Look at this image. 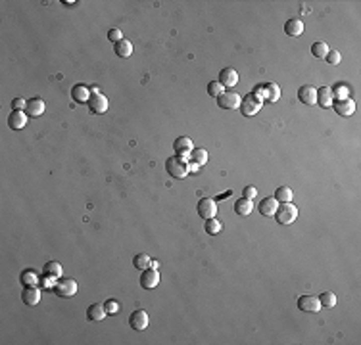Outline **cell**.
<instances>
[{
	"mask_svg": "<svg viewBox=\"0 0 361 345\" xmlns=\"http://www.w3.org/2000/svg\"><path fill=\"white\" fill-rule=\"evenodd\" d=\"M275 219L279 225H292L298 219V207L289 201V203H279V209L275 213Z\"/></svg>",
	"mask_w": 361,
	"mask_h": 345,
	"instance_id": "cell-1",
	"label": "cell"
},
{
	"mask_svg": "<svg viewBox=\"0 0 361 345\" xmlns=\"http://www.w3.org/2000/svg\"><path fill=\"white\" fill-rule=\"evenodd\" d=\"M165 169L173 178H185L188 174V163L183 156H173L165 161Z\"/></svg>",
	"mask_w": 361,
	"mask_h": 345,
	"instance_id": "cell-2",
	"label": "cell"
},
{
	"mask_svg": "<svg viewBox=\"0 0 361 345\" xmlns=\"http://www.w3.org/2000/svg\"><path fill=\"white\" fill-rule=\"evenodd\" d=\"M261 104H263V100H261L258 94H248V96L242 98L240 110H242V114L246 117H252V115H256L261 110Z\"/></svg>",
	"mask_w": 361,
	"mask_h": 345,
	"instance_id": "cell-3",
	"label": "cell"
},
{
	"mask_svg": "<svg viewBox=\"0 0 361 345\" xmlns=\"http://www.w3.org/2000/svg\"><path fill=\"white\" fill-rule=\"evenodd\" d=\"M54 291L60 297H73L77 293V282L73 278H62V280H56L54 284Z\"/></svg>",
	"mask_w": 361,
	"mask_h": 345,
	"instance_id": "cell-4",
	"label": "cell"
},
{
	"mask_svg": "<svg viewBox=\"0 0 361 345\" xmlns=\"http://www.w3.org/2000/svg\"><path fill=\"white\" fill-rule=\"evenodd\" d=\"M219 108L223 110H240V104H242V96L236 94V92H225L217 98Z\"/></svg>",
	"mask_w": 361,
	"mask_h": 345,
	"instance_id": "cell-5",
	"label": "cell"
},
{
	"mask_svg": "<svg viewBox=\"0 0 361 345\" xmlns=\"http://www.w3.org/2000/svg\"><path fill=\"white\" fill-rule=\"evenodd\" d=\"M254 94H258L261 100L277 102L279 100V96H281V88H279V85H275V83H269V85L258 86Z\"/></svg>",
	"mask_w": 361,
	"mask_h": 345,
	"instance_id": "cell-6",
	"label": "cell"
},
{
	"mask_svg": "<svg viewBox=\"0 0 361 345\" xmlns=\"http://www.w3.org/2000/svg\"><path fill=\"white\" fill-rule=\"evenodd\" d=\"M198 215L202 217L204 221L216 219V215H217L216 200H212V198H202V200L198 201Z\"/></svg>",
	"mask_w": 361,
	"mask_h": 345,
	"instance_id": "cell-7",
	"label": "cell"
},
{
	"mask_svg": "<svg viewBox=\"0 0 361 345\" xmlns=\"http://www.w3.org/2000/svg\"><path fill=\"white\" fill-rule=\"evenodd\" d=\"M332 106H334V112L342 117H350L356 112V102L352 98H336L332 102Z\"/></svg>",
	"mask_w": 361,
	"mask_h": 345,
	"instance_id": "cell-8",
	"label": "cell"
},
{
	"mask_svg": "<svg viewBox=\"0 0 361 345\" xmlns=\"http://www.w3.org/2000/svg\"><path fill=\"white\" fill-rule=\"evenodd\" d=\"M88 108L92 114H106L108 112V98L102 92H92V96L88 100Z\"/></svg>",
	"mask_w": 361,
	"mask_h": 345,
	"instance_id": "cell-9",
	"label": "cell"
},
{
	"mask_svg": "<svg viewBox=\"0 0 361 345\" xmlns=\"http://www.w3.org/2000/svg\"><path fill=\"white\" fill-rule=\"evenodd\" d=\"M298 309L305 311V313H319L321 303H319L317 295H300L298 299Z\"/></svg>",
	"mask_w": 361,
	"mask_h": 345,
	"instance_id": "cell-10",
	"label": "cell"
},
{
	"mask_svg": "<svg viewBox=\"0 0 361 345\" xmlns=\"http://www.w3.org/2000/svg\"><path fill=\"white\" fill-rule=\"evenodd\" d=\"M148 324H150V316H148V313L143 311V309L135 311V313L129 316V326L133 330H144Z\"/></svg>",
	"mask_w": 361,
	"mask_h": 345,
	"instance_id": "cell-11",
	"label": "cell"
},
{
	"mask_svg": "<svg viewBox=\"0 0 361 345\" xmlns=\"http://www.w3.org/2000/svg\"><path fill=\"white\" fill-rule=\"evenodd\" d=\"M159 284V273L158 269H146L143 276H141V286L144 288V289H152V288H156Z\"/></svg>",
	"mask_w": 361,
	"mask_h": 345,
	"instance_id": "cell-12",
	"label": "cell"
},
{
	"mask_svg": "<svg viewBox=\"0 0 361 345\" xmlns=\"http://www.w3.org/2000/svg\"><path fill=\"white\" fill-rule=\"evenodd\" d=\"M298 98H300V102L307 104V106H315L317 104V88L311 85H303L298 90Z\"/></svg>",
	"mask_w": 361,
	"mask_h": 345,
	"instance_id": "cell-13",
	"label": "cell"
},
{
	"mask_svg": "<svg viewBox=\"0 0 361 345\" xmlns=\"http://www.w3.org/2000/svg\"><path fill=\"white\" fill-rule=\"evenodd\" d=\"M277 209H279V201L275 200L273 196L263 198V200L260 201V205H258V211H260L263 217H275Z\"/></svg>",
	"mask_w": 361,
	"mask_h": 345,
	"instance_id": "cell-14",
	"label": "cell"
},
{
	"mask_svg": "<svg viewBox=\"0 0 361 345\" xmlns=\"http://www.w3.org/2000/svg\"><path fill=\"white\" fill-rule=\"evenodd\" d=\"M173 148L175 152H177V156H190L192 154V150H194V144H192V140L188 138V136H179L177 140L173 142Z\"/></svg>",
	"mask_w": 361,
	"mask_h": 345,
	"instance_id": "cell-15",
	"label": "cell"
},
{
	"mask_svg": "<svg viewBox=\"0 0 361 345\" xmlns=\"http://www.w3.org/2000/svg\"><path fill=\"white\" fill-rule=\"evenodd\" d=\"M219 83L225 86V88H232V86H236V83H238V73H236V69H232V67H225L223 71L219 73Z\"/></svg>",
	"mask_w": 361,
	"mask_h": 345,
	"instance_id": "cell-16",
	"label": "cell"
},
{
	"mask_svg": "<svg viewBox=\"0 0 361 345\" xmlns=\"http://www.w3.org/2000/svg\"><path fill=\"white\" fill-rule=\"evenodd\" d=\"M27 117L29 115L25 114V112H17V110H12V114L8 117V125L12 127L14 130H19L23 129L25 125H27Z\"/></svg>",
	"mask_w": 361,
	"mask_h": 345,
	"instance_id": "cell-17",
	"label": "cell"
},
{
	"mask_svg": "<svg viewBox=\"0 0 361 345\" xmlns=\"http://www.w3.org/2000/svg\"><path fill=\"white\" fill-rule=\"evenodd\" d=\"M41 289L35 286H25V289H23V295H21V299H23V303L25 305H39V301H41Z\"/></svg>",
	"mask_w": 361,
	"mask_h": 345,
	"instance_id": "cell-18",
	"label": "cell"
},
{
	"mask_svg": "<svg viewBox=\"0 0 361 345\" xmlns=\"http://www.w3.org/2000/svg\"><path fill=\"white\" fill-rule=\"evenodd\" d=\"M334 102V92L331 86H321L317 90V104L321 108H331Z\"/></svg>",
	"mask_w": 361,
	"mask_h": 345,
	"instance_id": "cell-19",
	"label": "cell"
},
{
	"mask_svg": "<svg viewBox=\"0 0 361 345\" xmlns=\"http://www.w3.org/2000/svg\"><path fill=\"white\" fill-rule=\"evenodd\" d=\"M108 315V311H106V307H104V303H94V305H90L87 311V318L88 320H92V322H100L104 320Z\"/></svg>",
	"mask_w": 361,
	"mask_h": 345,
	"instance_id": "cell-20",
	"label": "cell"
},
{
	"mask_svg": "<svg viewBox=\"0 0 361 345\" xmlns=\"http://www.w3.org/2000/svg\"><path fill=\"white\" fill-rule=\"evenodd\" d=\"M44 110H46V106H44V102L41 98H31V100H27L25 112H27L29 117H41L44 114Z\"/></svg>",
	"mask_w": 361,
	"mask_h": 345,
	"instance_id": "cell-21",
	"label": "cell"
},
{
	"mask_svg": "<svg viewBox=\"0 0 361 345\" xmlns=\"http://www.w3.org/2000/svg\"><path fill=\"white\" fill-rule=\"evenodd\" d=\"M72 96L75 102H79V104H85V102L90 100V96H92V92H90V88L85 85H75L72 88Z\"/></svg>",
	"mask_w": 361,
	"mask_h": 345,
	"instance_id": "cell-22",
	"label": "cell"
},
{
	"mask_svg": "<svg viewBox=\"0 0 361 345\" xmlns=\"http://www.w3.org/2000/svg\"><path fill=\"white\" fill-rule=\"evenodd\" d=\"M285 31H287V35H290V37H300V35H303V21L298 19V17L289 19L287 25H285Z\"/></svg>",
	"mask_w": 361,
	"mask_h": 345,
	"instance_id": "cell-23",
	"label": "cell"
},
{
	"mask_svg": "<svg viewBox=\"0 0 361 345\" xmlns=\"http://www.w3.org/2000/svg\"><path fill=\"white\" fill-rule=\"evenodd\" d=\"M234 211H236V215L248 217L250 213H252V211H254V203H252V200L240 198V200L234 203Z\"/></svg>",
	"mask_w": 361,
	"mask_h": 345,
	"instance_id": "cell-24",
	"label": "cell"
},
{
	"mask_svg": "<svg viewBox=\"0 0 361 345\" xmlns=\"http://www.w3.org/2000/svg\"><path fill=\"white\" fill-rule=\"evenodd\" d=\"M292 196H294V192H292V188L289 186H281L277 188V192H275V200L279 201V203H289L292 201Z\"/></svg>",
	"mask_w": 361,
	"mask_h": 345,
	"instance_id": "cell-25",
	"label": "cell"
},
{
	"mask_svg": "<svg viewBox=\"0 0 361 345\" xmlns=\"http://www.w3.org/2000/svg\"><path fill=\"white\" fill-rule=\"evenodd\" d=\"M116 54L119 58H129L131 54H133V44H131V41H127V39H123V41H119V43L116 44Z\"/></svg>",
	"mask_w": 361,
	"mask_h": 345,
	"instance_id": "cell-26",
	"label": "cell"
},
{
	"mask_svg": "<svg viewBox=\"0 0 361 345\" xmlns=\"http://www.w3.org/2000/svg\"><path fill=\"white\" fill-rule=\"evenodd\" d=\"M329 44L323 43V41H319V43H313L311 44V54L315 58H319V59H323V58H327V54H329Z\"/></svg>",
	"mask_w": 361,
	"mask_h": 345,
	"instance_id": "cell-27",
	"label": "cell"
},
{
	"mask_svg": "<svg viewBox=\"0 0 361 345\" xmlns=\"http://www.w3.org/2000/svg\"><path fill=\"white\" fill-rule=\"evenodd\" d=\"M150 263H152V259H150V255H146V253H139V255H135V259H133V265L139 271L150 269Z\"/></svg>",
	"mask_w": 361,
	"mask_h": 345,
	"instance_id": "cell-28",
	"label": "cell"
},
{
	"mask_svg": "<svg viewBox=\"0 0 361 345\" xmlns=\"http://www.w3.org/2000/svg\"><path fill=\"white\" fill-rule=\"evenodd\" d=\"M44 274L46 276H52V278H60L62 276V265L58 261H50L44 265Z\"/></svg>",
	"mask_w": 361,
	"mask_h": 345,
	"instance_id": "cell-29",
	"label": "cell"
},
{
	"mask_svg": "<svg viewBox=\"0 0 361 345\" xmlns=\"http://www.w3.org/2000/svg\"><path fill=\"white\" fill-rule=\"evenodd\" d=\"M190 161H194V163H198V165H206V163H208V152H206L204 148H196V150H192V154H190Z\"/></svg>",
	"mask_w": 361,
	"mask_h": 345,
	"instance_id": "cell-30",
	"label": "cell"
},
{
	"mask_svg": "<svg viewBox=\"0 0 361 345\" xmlns=\"http://www.w3.org/2000/svg\"><path fill=\"white\" fill-rule=\"evenodd\" d=\"M227 92V88L221 85L219 81H214V83H210L208 85V94L212 96V98H219L221 94H225Z\"/></svg>",
	"mask_w": 361,
	"mask_h": 345,
	"instance_id": "cell-31",
	"label": "cell"
},
{
	"mask_svg": "<svg viewBox=\"0 0 361 345\" xmlns=\"http://www.w3.org/2000/svg\"><path fill=\"white\" fill-rule=\"evenodd\" d=\"M319 303H321V307L331 309V307L336 305V295H334L332 291H323V293L319 295Z\"/></svg>",
	"mask_w": 361,
	"mask_h": 345,
	"instance_id": "cell-32",
	"label": "cell"
},
{
	"mask_svg": "<svg viewBox=\"0 0 361 345\" xmlns=\"http://www.w3.org/2000/svg\"><path fill=\"white\" fill-rule=\"evenodd\" d=\"M221 229H223V227H221V223H219L217 219H208V221H206V232H208V234L216 236V234L221 232Z\"/></svg>",
	"mask_w": 361,
	"mask_h": 345,
	"instance_id": "cell-33",
	"label": "cell"
},
{
	"mask_svg": "<svg viewBox=\"0 0 361 345\" xmlns=\"http://www.w3.org/2000/svg\"><path fill=\"white\" fill-rule=\"evenodd\" d=\"M21 282L25 284V286H37V282H39V278H37V274L35 273H23L21 274Z\"/></svg>",
	"mask_w": 361,
	"mask_h": 345,
	"instance_id": "cell-34",
	"label": "cell"
},
{
	"mask_svg": "<svg viewBox=\"0 0 361 345\" xmlns=\"http://www.w3.org/2000/svg\"><path fill=\"white\" fill-rule=\"evenodd\" d=\"M331 65H338L340 61H342V54L338 52V50H329V54H327V58H325Z\"/></svg>",
	"mask_w": 361,
	"mask_h": 345,
	"instance_id": "cell-35",
	"label": "cell"
},
{
	"mask_svg": "<svg viewBox=\"0 0 361 345\" xmlns=\"http://www.w3.org/2000/svg\"><path fill=\"white\" fill-rule=\"evenodd\" d=\"M108 39L116 44L119 43V41H123V33H121V29H110V31H108Z\"/></svg>",
	"mask_w": 361,
	"mask_h": 345,
	"instance_id": "cell-36",
	"label": "cell"
},
{
	"mask_svg": "<svg viewBox=\"0 0 361 345\" xmlns=\"http://www.w3.org/2000/svg\"><path fill=\"white\" fill-rule=\"evenodd\" d=\"M104 307H106V311H108V315H116L117 311H119V305H117V301H114V299H110V301L104 303Z\"/></svg>",
	"mask_w": 361,
	"mask_h": 345,
	"instance_id": "cell-37",
	"label": "cell"
},
{
	"mask_svg": "<svg viewBox=\"0 0 361 345\" xmlns=\"http://www.w3.org/2000/svg\"><path fill=\"white\" fill-rule=\"evenodd\" d=\"M25 106H27V102L23 98H14V102H12V110H17V112H23Z\"/></svg>",
	"mask_w": 361,
	"mask_h": 345,
	"instance_id": "cell-38",
	"label": "cell"
},
{
	"mask_svg": "<svg viewBox=\"0 0 361 345\" xmlns=\"http://www.w3.org/2000/svg\"><path fill=\"white\" fill-rule=\"evenodd\" d=\"M256 196H258V190H256L254 186H246L244 188V198H246V200H254Z\"/></svg>",
	"mask_w": 361,
	"mask_h": 345,
	"instance_id": "cell-39",
	"label": "cell"
},
{
	"mask_svg": "<svg viewBox=\"0 0 361 345\" xmlns=\"http://www.w3.org/2000/svg\"><path fill=\"white\" fill-rule=\"evenodd\" d=\"M198 167H200V165H198V163H194V161H190V163H188V172H198Z\"/></svg>",
	"mask_w": 361,
	"mask_h": 345,
	"instance_id": "cell-40",
	"label": "cell"
},
{
	"mask_svg": "<svg viewBox=\"0 0 361 345\" xmlns=\"http://www.w3.org/2000/svg\"><path fill=\"white\" fill-rule=\"evenodd\" d=\"M150 267H152V269H158L159 263H158V261H152V263H150Z\"/></svg>",
	"mask_w": 361,
	"mask_h": 345,
	"instance_id": "cell-41",
	"label": "cell"
}]
</instances>
